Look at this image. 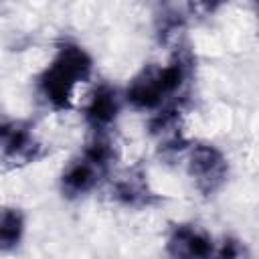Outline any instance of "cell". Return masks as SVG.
<instances>
[{"mask_svg": "<svg viewBox=\"0 0 259 259\" xmlns=\"http://www.w3.org/2000/svg\"><path fill=\"white\" fill-rule=\"evenodd\" d=\"M255 10H257V18H259V4H255Z\"/></svg>", "mask_w": 259, "mask_h": 259, "instance_id": "obj_12", "label": "cell"}, {"mask_svg": "<svg viewBox=\"0 0 259 259\" xmlns=\"http://www.w3.org/2000/svg\"><path fill=\"white\" fill-rule=\"evenodd\" d=\"M208 259H249V249L241 239L225 237L219 247H212Z\"/></svg>", "mask_w": 259, "mask_h": 259, "instance_id": "obj_11", "label": "cell"}, {"mask_svg": "<svg viewBox=\"0 0 259 259\" xmlns=\"http://www.w3.org/2000/svg\"><path fill=\"white\" fill-rule=\"evenodd\" d=\"M194 71V57L186 47L174 51L166 67L148 65L130 83L125 99L140 111L162 109L172 101L184 99V89Z\"/></svg>", "mask_w": 259, "mask_h": 259, "instance_id": "obj_1", "label": "cell"}, {"mask_svg": "<svg viewBox=\"0 0 259 259\" xmlns=\"http://www.w3.org/2000/svg\"><path fill=\"white\" fill-rule=\"evenodd\" d=\"M24 235V214L18 208L6 206L0 217V249L4 253L18 247Z\"/></svg>", "mask_w": 259, "mask_h": 259, "instance_id": "obj_10", "label": "cell"}, {"mask_svg": "<svg viewBox=\"0 0 259 259\" xmlns=\"http://www.w3.org/2000/svg\"><path fill=\"white\" fill-rule=\"evenodd\" d=\"M212 247L210 237L196 225H174L166 239L170 259H208Z\"/></svg>", "mask_w": 259, "mask_h": 259, "instance_id": "obj_6", "label": "cell"}, {"mask_svg": "<svg viewBox=\"0 0 259 259\" xmlns=\"http://www.w3.org/2000/svg\"><path fill=\"white\" fill-rule=\"evenodd\" d=\"M91 69L93 61L89 53L75 42H65L59 47L51 65L40 73L36 81L38 95L57 111L69 109L77 83L85 81Z\"/></svg>", "mask_w": 259, "mask_h": 259, "instance_id": "obj_2", "label": "cell"}, {"mask_svg": "<svg viewBox=\"0 0 259 259\" xmlns=\"http://www.w3.org/2000/svg\"><path fill=\"white\" fill-rule=\"evenodd\" d=\"M188 6H174V4H166L160 6V10L156 12V36L160 42H168L174 36H178V32L184 28L186 20H188Z\"/></svg>", "mask_w": 259, "mask_h": 259, "instance_id": "obj_9", "label": "cell"}, {"mask_svg": "<svg viewBox=\"0 0 259 259\" xmlns=\"http://www.w3.org/2000/svg\"><path fill=\"white\" fill-rule=\"evenodd\" d=\"M0 148L4 168H16L36 162L45 150L26 121H4L0 127Z\"/></svg>", "mask_w": 259, "mask_h": 259, "instance_id": "obj_5", "label": "cell"}, {"mask_svg": "<svg viewBox=\"0 0 259 259\" xmlns=\"http://www.w3.org/2000/svg\"><path fill=\"white\" fill-rule=\"evenodd\" d=\"M113 198L123 206H150L160 200V196L150 188L148 176L140 168L125 170L113 184Z\"/></svg>", "mask_w": 259, "mask_h": 259, "instance_id": "obj_8", "label": "cell"}, {"mask_svg": "<svg viewBox=\"0 0 259 259\" xmlns=\"http://www.w3.org/2000/svg\"><path fill=\"white\" fill-rule=\"evenodd\" d=\"M115 158L113 144L103 136L95 134L93 140L85 146L83 154L67 164L61 174V192L67 198H79L93 190L97 182L107 174Z\"/></svg>", "mask_w": 259, "mask_h": 259, "instance_id": "obj_3", "label": "cell"}, {"mask_svg": "<svg viewBox=\"0 0 259 259\" xmlns=\"http://www.w3.org/2000/svg\"><path fill=\"white\" fill-rule=\"evenodd\" d=\"M188 176L198 192L204 196L214 194L227 182L229 162L225 154L212 144H196L188 154Z\"/></svg>", "mask_w": 259, "mask_h": 259, "instance_id": "obj_4", "label": "cell"}, {"mask_svg": "<svg viewBox=\"0 0 259 259\" xmlns=\"http://www.w3.org/2000/svg\"><path fill=\"white\" fill-rule=\"evenodd\" d=\"M119 107H121V97L117 89L111 87L109 83H99L85 105V119L95 134H103L115 121Z\"/></svg>", "mask_w": 259, "mask_h": 259, "instance_id": "obj_7", "label": "cell"}]
</instances>
